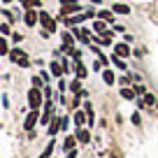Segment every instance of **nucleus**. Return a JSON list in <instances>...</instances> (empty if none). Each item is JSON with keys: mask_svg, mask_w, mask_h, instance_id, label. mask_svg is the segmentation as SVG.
Returning a JSON list of instances; mask_svg holds the SVG:
<instances>
[{"mask_svg": "<svg viewBox=\"0 0 158 158\" xmlns=\"http://www.w3.org/2000/svg\"><path fill=\"white\" fill-rule=\"evenodd\" d=\"M77 139H79L81 144L91 142V133H89V130H79V133H77Z\"/></svg>", "mask_w": 158, "mask_h": 158, "instance_id": "nucleus-11", "label": "nucleus"}, {"mask_svg": "<svg viewBox=\"0 0 158 158\" xmlns=\"http://www.w3.org/2000/svg\"><path fill=\"white\" fill-rule=\"evenodd\" d=\"M112 10L116 12V14H130V7H128V5H121V2L112 5Z\"/></svg>", "mask_w": 158, "mask_h": 158, "instance_id": "nucleus-10", "label": "nucleus"}, {"mask_svg": "<svg viewBox=\"0 0 158 158\" xmlns=\"http://www.w3.org/2000/svg\"><path fill=\"white\" fill-rule=\"evenodd\" d=\"M112 60H114V63H116V65H118L121 70H126V63L121 60V56H112Z\"/></svg>", "mask_w": 158, "mask_h": 158, "instance_id": "nucleus-24", "label": "nucleus"}, {"mask_svg": "<svg viewBox=\"0 0 158 158\" xmlns=\"http://www.w3.org/2000/svg\"><path fill=\"white\" fill-rule=\"evenodd\" d=\"M121 95H123L126 100H135V89H128V86H123V89H121Z\"/></svg>", "mask_w": 158, "mask_h": 158, "instance_id": "nucleus-12", "label": "nucleus"}, {"mask_svg": "<svg viewBox=\"0 0 158 158\" xmlns=\"http://www.w3.org/2000/svg\"><path fill=\"white\" fill-rule=\"evenodd\" d=\"M86 116H89V114H84V112H74V123H77V126H81Z\"/></svg>", "mask_w": 158, "mask_h": 158, "instance_id": "nucleus-19", "label": "nucleus"}, {"mask_svg": "<svg viewBox=\"0 0 158 158\" xmlns=\"http://www.w3.org/2000/svg\"><path fill=\"white\" fill-rule=\"evenodd\" d=\"M0 54H2V56L10 54V44H7V40H2V42H0Z\"/></svg>", "mask_w": 158, "mask_h": 158, "instance_id": "nucleus-22", "label": "nucleus"}, {"mask_svg": "<svg viewBox=\"0 0 158 158\" xmlns=\"http://www.w3.org/2000/svg\"><path fill=\"white\" fill-rule=\"evenodd\" d=\"M40 23L44 26V30H47V33H56V21L51 19V16L47 14V12H40Z\"/></svg>", "mask_w": 158, "mask_h": 158, "instance_id": "nucleus-2", "label": "nucleus"}, {"mask_svg": "<svg viewBox=\"0 0 158 158\" xmlns=\"http://www.w3.org/2000/svg\"><path fill=\"white\" fill-rule=\"evenodd\" d=\"M37 19H40V14L35 10H26V16H23L26 26H35V23H37Z\"/></svg>", "mask_w": 158, "mask_h": 158, "instance_id": "nucleus-5", "label": "nucleus"}, {"mask_svg": "<svg viewBox=\"0 0 158 158\" xmlns=\"http://www.w3.org/2000/svg\"><path fill=\"white\" fill-rule=\"evenodd\" d=\"M37 118H40V109H30V114H28V118H26L23 128L26 130H33V126L37 123Z\"/></svg>", "mask_w": 158, "mask_h": 158, "instance_id": "nucleus-3", "label": "nucleus"}, {"mask_svg": "<svg viewBox=\"0 0 158 158\" xmlns=\"http://www.w3.org/2000/svg\"><path fill=\"white\" fill-rule=\"evenodd\" d=\"M33 86H35V89H40V86H42V79H37V77H33Z\"/></svg>", "mask_w": 158, "mask_h": 158, "instance_id": "nucleus-28", "label": "nucleus"}, {"mask_svg": "<svg viewBox=\"0 0 158 158\" xmlns=\"http://www.w3.org/2000/svg\"><path fill=\"white\" fill-rule=\"evenodd\" d=\"M149 105H156V98H153L151 93H147V95H144V100H142V107H149Z\"/></svg>", "mask_w": 158, "mask_h": 158, "instance_id": "nucleus-18", "label": "nucleus"}, {"mask_svg": "<svg viewBox=\"0 0 158 158\" xmlns=\"http://www.w3.org/2000/svg\"><path fill=\"white\" fill-rule=\"evenodd\" d=\"M40 5H42V0H23L26 10H33V7H40Z\"/></svg>", "mask_w": 158, "mask_h": 158, "instance_id": "nucleus-16", "label": "nucleus"}, {"mask_svg": "<svg viewBox=\"0 0 158 158\" xmlns=\"http://www.w3.org/2000/svg\"><path fill=\"white\" fill-rule=\"evenodd\" d=\"M77 77H79V79H84V77H86V68H84L81 63H77Z\"/></svg>", "mask_w": 158, "mask_h": 158, "instance_id": "nucleus-23", "label": "nucleus"}, {"mask_svg": "<svg viewBox=\"0 0 158 158\" xmlns=\"http://www.w3.org/2000/svg\"><path fill=\"white\" fill-rule=\"evenodd\" d=\"M10 58L14 60V63H21V60H26V54L21 49H14V51H10Z\"/></svg>", "mask_w": 158, "mask_h": 158, "instance_id": "nucleus-8", "label": "nucleus"}, {"mask_svg": "<svg viewBox=\"0 0 158 158\" xmlns=\"http://www.w3.org/2000/svg\"><path fill=\"white\" fill-rule=\"evenodd\" d=\"M51 153H54V142H49V144H47L44 153H42V156H40V158H51Z\"/></svg>", "mask_w": 158, "mask_h": 158, "instance_id": "nucleus-21", "label": "nucleus"}, {"mask_svg": "<svg viewBox=\"0 0 158 158\" xmlns=\"http://www.w3.org/2000/svg\"><path fill=\"white\" fill-rule=\"evenodd\" d=\"M74 35H77V37L81 40L84 44H89V42H91V33H89L86 28H74Z\"/></svg>", "mask_w": 158, "mask_h": 158, "instance_id": "nucleus-6", "label": "nucleus"}, {"mask_svg": "<svg viewBox=\"0 0 158 158\" xmlns=\"http://www.w3.org/2000/svg\"><path fill=\"white\" fill-rule=\"evenodd\" d=\"M68 158H77V151H68Z\"/></svg>", "mask_w": 158, "mask_h": 158, "instance_id": "nucleus-30", "label": "nucleus"}, {"mask_svg": "<svg viewBox=\"0 0 158 158\" xmlns=\"http://www.w3.org/2000/svg\"><path fill=\"white\" fill-rule=\"evenodd\" d=\"M100 19H102V21H112V23H114V10H102V12H100Z\"/></svg>", "mask_w": 158, "mask_h": 158, "instance_id": "nucleus-13", "label": "nucleus"}, {"mask_svg": "<svg viewBox=\"0 0 158 158\" xmlns=\"http://www.w3.org/2000/svg\"><path fill=\"white\" fill-rule=\"evenodd\" d=\"M63 42H65V47H72V35L65 33V35H63Z\"/></svg>", "mask_w": 158, "mask_h": 158, "instance_id": "nucleus-25", "label": "nucleus"}, {"mask_svg": "<svg viewBox=\"0 0 158 158\" xmlns=\"http://www.w3.org/2000/svg\"><path fill=\"white\" fill-rule=\"evenodd\" d=\"M63 147H65V151H72V147H74V137H72V135H68V137H65V144H63Z\"/></svg>", "mask_w": 158, "mask_h": 158, "instance_id": "nucleus-20", "label": "nucleus"}, {"mask_svg": "<svg viewBox=\"0 0 158 158\" xmlns=\"http://www.w3.org/2000/svg\"><path fill=\"white\" fill-rule=\"evenodd\" d=\"M114 51H116V56H121V58H126V56H130V47L126 44V42H121V44L114 47Z\"/></svg>", "mask_w": 158, "mask_h": 158, "instance_id": "nucleus-7", "label": "nucleus"}, {"mask_svg": "<svg viewBox=\"0 0 158 158\" xmlns=\"http://www.w3.org/2000/svg\"><path fill=\"white\" fill-rule=\"evenodd\" d=\"M60 2H63V5H70V2H74V0H60Z\"/></svg>", "mask_w": 158, "mask_h": 158, "instance_id": "nucleus-31", "label": "nucleus"}, {"mask_svg": "<svg viewBox=\"0 0 158 158\" xmlns=\"http://www.w3.org/2000/svg\"><path fill=\"white\" fill-rule=\"evenodd\" d=\"M5 2H10V0H5Z\"/></svg>", "mask_w": 158, "mask_h": 158, "instance_id": "nucleus-32", "label": "nucleus"}, {"mask_svg": "<svg viewBox=\"0 0 158 158\" xmlns=\"http://www.w3.org/2000/svg\"><path fill=\"white\" fill-rule=\"evenodd\" d=\"M93 30H95V33H100V35H105V33H107L105 21H95V23H93Z\"/></svg>", "mask_w": 158, "mask_h": 158, "instance_id": "nucleus-14", "label": "nucleus"}, {"mask_svg": "<svg viewBox=\"0 0 158 158\" xmlns=\"http://www.w3.org/2000/svg\"><path fill=\"white\" fill-rule=\"evenodd\" d=\"M77 12H81V5H77V0H74V2H70V5H63V7H60V14H63V16L77 14Z\"/></svg>", "mask_w": 158, "mask_h": 158, "instance_id": "nucleus-4", "label": "nucleus"}, {"mask_svg": "<svg viewBox=\"0 0 158 158\" xmlns=\"http://www.w3.org/2000/svg\"><path fill=\"white\" fill-rule=\"evenodd\" d=\"M102 79H105V84H114V79H116V77H114L112 70H105V72H102Z\"/></svg>", "mask_w": 158, "mask_h": 158, "instance_id": "nucleus-15", "label": "nucleus"}, {"mask_svg": "<svg viewBox=\"0 0 158 158\" xmlns=\"http://www.w3.org/2000/svg\"><path fill=\"white\" fill-rule=\"evenodd\" d=\"M135 93H142V95H147V91H144V86H135Z\"/></svg>", "mask_w": 158, "mask_h": 158, "instance_id": "nucleus-29", "label": "nucleus"}, {"mask_svg": "<svg viewBox=\"0 0 158 158\" xmlns=\"http://www.w3.org/2000/svg\"><path fill=\"white\" fill-rule=\"evenodd\" d=\"M28 105H30V109H40V105H42V91L35 89V86L28 93Z\"/></svg>", "mask_w": 158, "mask_h": 158, "instance_id": "nucleus-1", "label": "nucleus"}, {"mask_svg": "<svg viewBox=\"0 0 158 158\" xmlns=\"http://www.w3.org/2000/svg\"><path fill=\"white\" fill-rule=\"evenodd\" d=\"M70 91H72V93H77V91H79V79H74L72 84H70Z\"/></svg>", "mask_w": 158, "mask_h": 158, "instance_id": "nucleus-26", "label": "nucleus"}, {"mask_svg": "<svg viewBox=\"0 0 158 158\" xmlns=\"http://www.w3.org/2000/svg\"><path fill=\"white\" fill-rule=\"evenodd\" d=\"M0 33H2V35H10V26L2 23V26H0Z\"/></svg>", "mask_w": 158, "mask_h": 158, "instance_id": "nucleus-27", "label": "nucleus"}, {"mask_svg": "<svg viewBox=\"0 0 158 158\" xmlns=\"http://www.w3.org/2000/svg\"><path fill=\"white\" fill-rule=\"evenodd\" d=\"M51 72H54L56 77H60V72H65V70H63V65H60V63H56V60H54V63H51Z\"/></svg>", "mask_w": 158, "mask_h": 158, "instance_id": "nucleus-17", "label": "nucleus"}, {"mask_svg": "<svg viewBox=\"0 0 158 158\" xmlns=\"http://www.w3.org/2000/svg\"><path fill=\"white\" fill-rule=\"evenodd\" d=\"M60 126H63V121H58V118H51V123H49V135H56Z\"/></svg>", "mask_w": 158, "mask_h": 158, "instance_id": "nucleus-9", "label": "nucleus"}]
</instances>
